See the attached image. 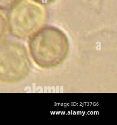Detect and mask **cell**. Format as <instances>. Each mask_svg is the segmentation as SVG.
<instances>
[{"label": "cell", "mask_w": 117, "mask_h": 125, "mask_svg": "<svg viewBox=\"0 0 117 125\" xmlns=\"http://www.w3.org/2000/svg\"><path fill=\"white\" fill-rule=\"evenodd\" d=\"M28 46L32 60L43 69L60 65L66 58L69 50L65 34L53 26L42 27L30 37Z\"/></svg>", "instance_id": "cell-1"}, {"label": "cell", "mask_w": 117, "mask_h": 125, "mask_svg": "<svg viewBox=\"0 0 117 125\" xmlns=\"http://www.w3.org/2000/svg\"><path fill=\"white\" fill-rule=\"evenodd\" d=\"M47 19L45 9L39 4L22 0L9 10L8 32L18 39L29 38L43 27Z\"/></svg>", "instance_id": "cell-2"}, {"label": "cell", "mask_w": 117, "mask_h": 125, "mask_svg": "<svg viewBox=\"0 0 117 125\" xmlns=\"http://www.w3.org/2000/svg\"><path fill=\"white\" fill-rule=\"evenodd\" d=\"M31 61L27 49L21 43L12 40L0 42V82L13 83L29 74Z\"/></svg>", "instance_id": "cell-3"}, {"label": "cell", "mask_w": 117, "mask_h": 125, "mask_svg": "<svg viewBox=\"0 0 117 125\" xmlns=\"http://www.w3.org/2000/svg\"><path fill=\"white\" fill-rule=\"evenodd\" d=\"M8 32L7 18L0 11V42L4 40Z\"/></svg>", "instance_id": "cell-4"}, {"label": "cell", "mask_w": 117, "mask_h": 125, "mask_svg": "<svg viewBox=\"0 0 117 125\" xmlns=\"http://www.w3.org/2000/svg\"><path fill=\"white\" fill-rule=\"evenodd\" d=\"M22 0H0V11H9Z\"/></svg>", "instance_id": "cell-5"}, {"label": "cell", "mask_w": 117, "mask_h": 125, "mask_svg": "<svg viewBox=\"0 0 117 125\" xmlns=\"http://www.w3.org/2000/svg\"><path fill=\"white\" fill-rule=\"evenodd\" d=\"M31 0L40 5H48L53 3L56 0Z\"/></svg>", "instance_id": "cell-6"}]
</instances>
